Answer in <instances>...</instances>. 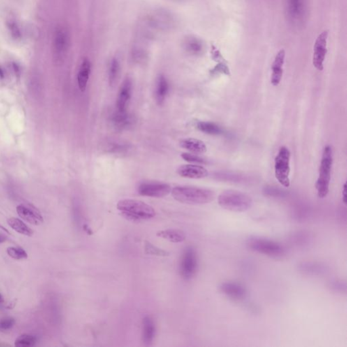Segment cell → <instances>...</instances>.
<instances>
[{
  "label": "cell",
  "instance_id": "cell-1",
  "mask_svg": "<svg viewBox=\"0 0 347 347\" xmlns=\"http://www.w3.org/2000/svg\"><path fill=\"white\" fill-rule=\"evenodd\" d=\"M174 200L186 204L210 203L215 198L214 192L208 188L192 186H177L171 191Z\"/></svg>",
  "mask_w": 347,
  "mask_h": 347
},
{
  "label": "cell",
  "instance_id": "cell-2",
  "mask_svg": "<svg viewBox=\"0 0 347 347\" xmlns=\"http://www.w3.org/2000/svg\"><path fill=\"white\" fill-rule=\"evenodd\" d=\"M117 208L123 216L132 221H146L156 216V211L149 204L133 199L119 201Z\"/></svg>",
  "mask_w": 347,
  "mask_h": 347
},
{
  "label": "cell",
  "instance_id": "cell-3",
  "mask_svg": "<svg viewBox=\"0 0 347 347\" xmlns=\"http://www.w3.org/2000/svg\"><path fill=\"white\" fill-rule=\"evenodd\" d=\"M219 206L227 210L235 212H244L253 206V199L243 192L235 190H227L218 195Z\"/></svg>",
  "mask_w": 347,
  "mask_h": 347
},
{
  "label": "cell",
  "instance_id": "cell-4",
  "mask_svg": "<svg viewBox=\"0 0 347 347\" xmlns=\"http://www.w3.org/2000/svg\"><path fill=\"white\" fill-rule=\"evenodd\" d=\"M246 245L252 251L271 258H281L286 253V250L282 244L273 239L260 236H250L246 241Z\"/></svg>",
  "mask_w": 347,
  "mask_h": 347
},
{
  "label": "cell",
  "instance_id": "cell-5",
  "mask_svg": "<svg viewBox=\"0 0 347 347\" xmlns=\"http://www.w3.org/2000/svg\"><path fill=\"white\" fill-rule=\"evenodd\" d=\"M333 162L332 149L330 146H326L324 149L320 168V173L317 181L316 186L318 195L320 198H325L328 194L331 179V170Z\"/></svg>",
  "mask_w": 347,
  "mask_h": 347
},
{
  "label": "cell",
  "instance_id": "cell-6",
  "mask_svg": "<svg viewBox=\"0 0 347 347\" xmlns=\"http://www.w3.org/2000/svg\"><path fill=\"white\" fill-rule=\"evenodd\" d=\"M285 15L292 27H304L308 19L309 7L307 0H285Z\"/></svg>",
  "mask_w": 347,
  "mask_h": 347
},
{
  "label": "cell",
  "instance_id": "cell-7",
  "mask_svg": "<svg viewBox=\"0 0 347 347\" xmlns=\"http://www.w3.org/2000/svg\"><path fill=\"white\" fill-rule=\"evenodd\" d=\"M290 157L291 153L288 148L281 147L275 159V175L278 182L284 187L290 185Z\"/></svg>",
  "mask_w": 347,
  "mask_h": 347
},
{
  "label": "cell",
  "instance_id": "cell-8",
  "mask_svg": "<svg viewBox=\"0 0 347 347\" xmlns=\"http://www.w3.org/2000/svg\"><path fill=\"white\" fill-rule=\"evenodd\" d=\"M198 269V258L193 246H188L183 251L180 262V274L184 279H191Z\"/></svg>",
  "mask_w": 347,
  "mask_h": 347
},
{
  "label": "cell",
  "instance_id": "cell-9",
  "mask_svg": "<svg viewBox=\"0 0 347 347\" xmlns=\"http://www.w3.org/2000/svg\"><path fill=\"white\" fill-rule=\"evenodd\" d=\"M148 22L156 29L168 31L176 25V19L172 12L165 9L156 10L149 17Z\"/></svg>",
  "mask_w": 347,
  "mask_h": 347
},
{
  "label": "cell",
  "instance_id": "cell-10",
  "mask_svg": "<svg viewBox=\"0 0 347 347\" xmlns=\"http://www.w3.org/2000/svg\"><path fill=\"white\" fill-rule=\"evenodd\" d=\"M172 191L170 185L161 182H143L138 186L139 194L144 197L162 198L168 195Z\"/></svg>",
  "mask_w": 347,
  "mask_h": 347
},
{
  "label": "cell",
  "instance_id": "cell-11",
  "mask_svg": "<svg viewBox=\"0 0 347 347\" xmlns=\"http://www.w3.org/2000/svg\"><path fill=\"white\" fill-rule=\"evenodd\" d=\"M328 31L325 30L315 40L313 48V64L319 71L324 69V63L327 54V42Z\"/></svg>",
  "mask_w": 347,
  "mask_h": 347
},
{
  "label": "cell",
  "instance_id": "cell-12",
  "mask_svg": "<svg viewBox=\"0 0 347 347\" xmlns=\"http://www.w3.org/2000/svg\"><path fill=\"white\" fill-rule=\"evenodd\" d=\"M221 293L234 301H244L247 297V290L244 285L235 281H225L219 286Z\"/></svg>",
  "mask_w": 347,
  "mask_h": 347
},
{
  "label": "cell",
  "instance_id": "cell-13",
  "mask_svg": "<svg viewBox=\"0 0 347 347\" xmlns=\"http://www.w3.org/2000/svg\"><path fill=\"white\" fill-rule=\"evenodd\" d=\"M69 45V36L68 31L63 27L56 30L54 37V54L58 59H61L66 53Z\"/></svg>",
  "mask_w": 347,
  "mask_h": 347
},
{
  "label": "cell",
  "instance_id": "cell-14",
  "mask_svg": "<svg viewBox=\"0 0 347 347\" xmlns=\"http://www.w3.org/2000/svg\"><path fill=\"white\" fill-rule=\"evenodd\" d=\"M133 83L130 78L124 80L119 89L116 103V109L119 112H126L132 96Z\"/></svg>",
  "mask_w": 347,
  "mask_h": 347
},
{
  "label": "cell",
  "instance_id": "cell-15",
  "mask_svg": "<svg viewBox=\"0 0 347 347\" xmlns=\"http://www.w3.org/2000/svg\"><path fill=\"white\" fill-rule=\"evenodd\" d=\"M181 177L191 179H200L208 176V171L202 165L185 164L181 165L177 170Z\"/></svg>",
  "mask_w": 347,
  "mask_h": 347
},
{
  "label": "cell",
  "instance_id": "cell-16",
  "mask_svg": "<svg viewBox=\"0 0 347 347\" xmlns=\"http://www.w3.org/2000/svg\"><path fill=\"white\" fill-rule=\"evenodd\" d=\"M17 213L24 221L33 225H40L43 223L42 215L33 206L21 204L17 208Z\"/></svg>",
  "mask_w": 347,
  "mask_h": 347
},
{
  "label": "cell",
  "instance_id": "cell-17",
  "mask_svg": "<svg viewBox=\"0 0 347 347\" xmlns=\"http://www.w3.org/2000/svg\"><path fill=\"white\" fill-rule=\"evenodd\" d=\"M285 57V52L284 50H281L277 54L276 57L273 63L271 69H272V73H271V82L273 85L276 86L279 84L281 82V79L283 77V65H284Z\"/></svg>",
  "mask_w": 347,
  "mask_h": 347
},
{
  "label": "cell",
  "instance_id": "cell-18",
  "mask_svg": "<svg viewBox=\"0 0 347 347\" xmlns=\"http://www.w3.org/2000/svg\"><path fill=\"white\" fill-rule=\"evenodd\" d=\"M156 336V325L151 317H145L142 320V341L145 346L152 345Z\"/></svg>",
  "mask_w": 347,
  "mask_h": 347
},
{
  "label": "cell",
  "instance_id": "cell-19",
  "mask_svg": "<svg viewBox=\"0 0 347 347\" xmlns=\"http://www.w3.org/2000/svg\"><path fill=\"white\" fill-rule=\"evenodd\" d=\"M299 270L308 276H321L326 272L327 267L320 262L306 261L301 262Z\"/></svg>",
  "mask_w": 347,
  "mask_h": 347
},
{
  "label": "cell",
  "instance_id": "cell-20",
  "mask_svg": "<svg viewBox=\"0 0 347 347\" xmlns=\"http://www.w3.org/2000/svg\"><path fill=\"white\" fill-rule=\"evenodd\" d=\"M91 72V63L89 59H84L81 63L80 69L77 74V84L79 89L84 92L87 88L90 75Z\"/></svg>",
  "mask_w": 347,
  "mask_h": 347
},
{
  "label": "cell",
  "instance_id": "cell-21",
  "mask_svg": "<svg viewBox=\"0 0 347 347\" xmlns=\"http://www.w3.org/2000/svg\"><path fill=\"white\" fill-rule=\"evenodd\" d=\"M180 145L183 149L191 151L192 153L202 154L207 151V147L206 144L202 140L193 138H187L183 139L180 142Z\"/></svg>",
  "mask_w": 347,
  "mask_h": 347
},
{
  "label": "cell",
  "instance_id": "cell-22",
  "mask_svg": "<svg viewBox=\"0 0 347 347\" xmlns=\"http://www.w3.org/2000/svg\"><path fill=\"white\" fill-rule=\"evenodd\" d=\"M169 92V83L164 75L158 77L156 87V99L159 105L165 101Z\"/></svg>",
  "mask_w": 347,
  "mask_h": 347
},
{
  "label": "cell",
  "instance_id": "cell-23",
  "mask_svg": "<svg viewBox=\"0 0 347 347\" xmlns=\"http://www.w3.org/2000/svg\"><path fill=\"white\" fill-rule=\"evenodd\" d=\"M157 236L172 243H181L185 240L184 231L179 230H166L157 232Z\"/></svg>",
  "mask_w": 347,
  "mask_h": 347
},
{
  "label": "cell",
  "instance_id": "cell-24",
  "mask_svg": "<svg viewBox=\"0 0 347 347\" xmlns=\"http://www.w3.org/2000/svg\"><path fill=\"white\" fill-rule=\"evenodd\" d=\"M112 121L114 126L117 129L123 130L128 128L132 124L131 116L126 112H119L116 109L113 114Z\"/></svg>",
  "mask_w": 347,
  "mask_h": 347
},
{
  "label": "cell",
  "instance_id": "cell-25",
  "mask_svg": "<svg viewBox=\"0 0 347 347\" xmlns=\"http://www.w3.org/2000/svg\"><path fill=\"white\" fill-rule=\"evenodd\" d=\"M183 46L188 53L193 55L202 54L204 49V45L202 40L192 36L188 37L185 40Z\"/></svg>",
  "mask_w": 347,
  "mask_h": 347
},
{
  "label": "cell",
  "instance_id": "cell-26",
  "mask_svg": "<svg viewBox=\"0 0 347 347\" xmlns=\"http://www.w3.org/2000/svg\"><path fill=\"white\" fill-rule=\"evenodd\" d=\"M8 225L11 228L13 229L16 231L22 234V235L27 236H32L33 231L29 227L24 223L23 222L21 221L20 219L17 218H11L8 220Z\"/></svg>",
  "mask_w": 347,
  "mask_h": 347
},
{
  "label": "cell",
  "instance_id": "cell-27",
  "mask_svg": "<svg viewBox=\"0 0 347 347\" xmlns=\"http://www.w3.org/2000/svg\"><path fill=\"white\" fill-rule=\"evenodd\" d=\"M197 129L202 133L209 135H219L223 133L221 127L218 125L208 121H199L197 124Z\"/></svg>",
  "mask_w": 347,
  "mask_h": 347
},
{
  "label": "cell",
  "instance_id": "cell-28",
  "mask_svg": "<svg viewBox=\"0 0 347 347\" xmlns=\"http://www.w3.org/2000/svg\"><path fill=\"white\" fill-rule=\"evenodd\" d=\"M120 71V65L117 59H112L109 68V83L110 86H114L117 82Z\"/></svg>",
  "mask_w": 347,
  "mask_h": 347
},
{
  "label": "cell",
  "instance_id": "cell-29",
  "mask_svg": "<svg viewBox=\"0 0 347 347\" xmlns=\"http://www.w3.org/2000/svg\"><path fill=\"white\" fill-rule=\"evenodd\" d=\"M37 343V338L29 334H23L15 341V345L19 347H33Z\"/></svg>",
  "mask_w": 347,
  "mask_h": 347
},
{
  "label": "cell",
  "instance_id": "cell-30",
  "mask_svg": "<svg viewBox=\"0 0 347 347\" xmlns=\"http://www.w3.org/2000/svg\"><path fill=\"white\" fill-rule=\"evenodd\" d=\"M144 251L147 254L153 255V256H168L169 253L165 250L160 249L156 247L154 245L151 244L149 241H145L144 244Z\"/></svg>",
  "mask_w": 347,
  "mask_h": 347
},
{
  "label": "cell",
  "instance_id": "cell-31",
  "mask_svg": "<svg viewBox=\"0 0 347 347\" xmlns=\"http://www.w3.org/2000/svg\"><path fill=\"white\" fill-rule=\"evenodd\" d=\"M7 253L11 258L15 260H23L27 258V253L23 248L9 247L7 248Z\"/></svg>",
  "mask_w": 347,
  "mask_h": 347
},
{
  "label": "cell",
  "instance_id": "cell-32",
  "mask_svg": "<svg viewBox=\"0 0 347 347\" xmlns=\"http://www.w3.org/2000/svg\"><path fill=\"white\" fill-rule=\"evenodd\" d=\"M181 158L185 161L190 163H199V164H206L207 163L206 160L197 155L191 154L189 153H183L181 154Z\"/></svg>",
  "mask_w": 347,
  "mask_h": 347
},
{
  "label": "cell",
  "instance_id": "cell-33",
  "mask_svg": "<svg viewBox=\"0 0 347 347\" xmlns=\"http://www.w3.org/2000/svg\"><path fill=\"white\" fill-rule=\"evenodd\" d=\"M16 321L13 318H5L0 320V332L10 330L15 325Z\"/></svg>",
  "mask_w": 347,
  "mask_h": 347
},
{
  "label": "cell",
  "instance_id": "cell-34",
  "mask_svg": "<svg viewBox=\"0 0 347 347\" xmlns=\"http://www.w3.org/2000/svg\"><path fill=\"white\" fill-rule=\"evenodd\" d=\"M230 73V69H229L228 67L224 63H220L212 70H211V74H212V75H216L217 73H224L229 75Z\"/></svg>",
  "mask_w": 347,
  "mask_h": 347
},
{
  "label": "cell",
  "instance_id": "cell-35",
  "mask_svg": "<svg viewBox=\"0 0 347 347\" xmlns=\"http://www.w3.org/2000/svg\"><path fill=\"white\" fill-rule=\"evenodd\" d=\"M330 288L335 292H346L347 284L341 281H334L331 283Z\"/></svg>",
  "mask_w": 347,
  "mask_h": 347
},
{
  "label": "cell",
  "instance_id": "cell-36",
  "mask_svg": "<svg viewBox=\"0 0 347 347\" xmlns=\"http://www.w3.org/2000/svg\"><path fill=\"white\" fill-rule=\"evenodd\" d=\"M266 194L272 197L283 196V195L282 192L276 189H271V188H269L266 191Z\"/></svg>",
  "mask_w": 347,
  "mask_h": 347
},
{
  "label": "cell",
  "instance_id": "cell-37",
  "mask_svg": "<svg viewBox=\"0 0 347 347\" xmlns=\"http://www.w3.org/2000/svg\"><path fill=\"white\" fill-rule=\"evenodd\" d=\"M343 201L345 204H347V185L345 183L343 189Z\"/></svg>",
  "mask_w": 347,
  "mask_h": 347
},
{
  "label": "cell",
  "instance_id": "cell-38",
  "mask_svg": "<svg viewBox=\"0 0 347 347\" xmlns=\"http://www.w3.org/2000/svg\"><path fill=\"white\" fill-rule=\"evenodd\" d=\"M5 241V237H3V236H1L0 235V244H1V243H3V241Z\"/></svg>",
  "mask_w": 347,
  "mask_h": 347
},
{
  "label": "cell",
  "instance_id": "cell-39",
  "mask_svg": "<svg viewBox=\"0 0 347 347\" xmlns=\"http://www.w3.org/2000/svg\"><path fill=\"white\" fill-rule=\"evenodd\" d=\"M3 302V298L2 296H1V294H0V304H2Z\"/></svg>",
  "mask_w": 347,
  "mask_h": 347
}]
</instances>
